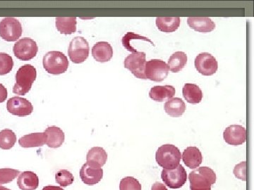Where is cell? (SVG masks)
Returning <instances> with one entry per match:
<instances>
[{
	"label": "cell",
	"instance_id": "cb8c5ba5",
	"mask_svg": "<svg viewBox=\"0 0 254 190\" xmlns=\"http://www.w3.org/2000/svg\"><path fill=\"white\" fill-rule=\"evenodd\" d=\"M157 27L159 31L164 33H173L180 27L181 18L180 17H158L156 18Z\"/></svg>",
	"mask_w": 254,
	"mask_h": 190
},
{
	"label": "cell",
	"instance_id": "836d02e7",
	"mask_svg": "<svg viewBox=\"0 0 254 190\" xmlns=\"http://www.w3.org/2000/svg\"><path fill=\"white\" fill-rule=\"evenodd\" d=\"M234 174L238 179L247 181V162L243 161L236 165L234 168Z\"/></svg>",
	"mask_w": 254,
	"mask_h": 190
},
{
	"label": "cell",
	"instance_id": "4dcf8cb0",
	"mask_svg": "<svg viewBox=\"0 0 254 190\" xmlns=\"http://www.w3.org/2000/svg\"><path fill=\"white\" fill-rule=\"evenodd\" d=\"M21 174L19 171L12 168H0V185L7 184Z\"/></svg>",
	"mask_w": 254,
	"mask_h": 190
},
{
	"label": "cell",
	"instance_id": "d6986e66",
	"mask_svg": "<svg viewBox=\"0 0 254 190\" xmlns=\"http://www.w3.org/2000/svg\"><path fill=\"white\" fill-rule=\"evenodd\" d=\"M175 88L172 86H154L149 92L150 99L158 102L168 101L175 96Z\"/></svg>",
	"mask_w": 254,
	"mask_h": 190
},
{
	"label": "cell",
	"instance_id": "30bf717a",
	"mask_svg": "<svg viewBox=\"0 0 254 190\" xmlns=\"http://www.w3.org/2000/svg\"><path fill=\"white\" fill-rule=\"evenodd\" d=\"M103 177V170L98 163L87 161L80 170V178L87 186L98 184Z\"/></svg>",
	"mask_w": 254,
	"mask_h": 190
},
{
	"label": "cell",
	"instance_id": "52a82bcc",
	"mask_svg": "<svg viewBox=\"0 0 254 190\" xmlns=\"http://www.w3.org/2000/svg\"><path fill=\"white\" fill-rule=\"evenodd\" d=\"M161 177L165 185L171 189L181 188L187 180L186 170L180 164L175 169H163Z\"/></svg>",
	"mask_w": 254,
	"mask_h": 190
},
{
	"label": "cell",
	"instance_id": "d6a6232c",
	"mask_svg": "<svg viewBox=\"0 0 254 190\" xmlns=\"http://www.w3.org/2000/svg\"><path fill=\"white\" fill-rule=\"evenodd\" d=\"M133 40H139V41H147L150 43L152 46H154L153 42L150 41V39H148V38L139 36V35L138 34H135V33H131V32H128V33H127V34L123 37V40H122L123 46L127 49V47L129 45L130 42L133 41Z\"/></svg>",
	"mask_w": 254,
	"mask_h": 190
},
{
	"label": "cell",
	"instance_id": "277c9868",
	"mask_svg": "<svg viewBox=\"0 0 254 190\" xmlns=\"http://www.w3.org/2000/svg\"><path fill=\"white\" fill-rule=\"evenodd\" d=\"M43 67L50 74L60 75L67 71L69 62L66 55L61 51H51L43 57Z\"/></svg>",
	"mask_w": 254,
	"mask_h": 190
},
{
	"label": "cell",
	"instance_id": "9a60e30c",
	"mask_svg": "<svg viewBox=\"0 0 254 190\" xmlns=\"http://www.w3.org/2000/svg\"><path fill=\"white\" fill-rule=\"evenodd\" d=\"M92 55L98 62H108L113 56V47L107 42H98L92 48Z\"/></svg>",
	"mask_w": 254,
	"mask_h": 190
},
{
	"label": "cell",
	"instance_id": "8d00e7d4",
	"mask_svg": "<svg viewBox=\"0 0 254 190\" xmlns=\"http://www.w3.org/2000/svg\"><path fill=\"white\" fill-rule=\"evenodd\" d=\"M42 190H64L63 188L58 186H46L43 188Z\"/></svg>",
	"mask_w": 254,
	"mask_h": 190
},
{
	"label": "cell",
	"instance_id": "5b68a950",
	"mask_svg": "<svg viewBox=\"0 0 254 190\" xmlns=\"http://www.w3.org/2000/svg\"><path fill=\"white\" fill-rule=\"evenodd\" d=\"M22 33L21 23L16 18L6 17L0 22V37L4 41H16L21 38Z\"/></svg>",
	"mask_w": 254,
	"mask_h": 190
},
{
	"label": "cell",
	"instance_id": "603a6c76",
	"mask_svg": "<svg viewBox=\"0 0 254 190\" xmlns=\"http://www.w3.org/2000/svg\"><path fill=\"white\" fill-rule=\"evenodd\" d=\"M165 111L172 117H180L186 111V105L180 98H172L165 103Z\"/></svg>",
	"mask_w": 254,
	"mask_h": 190
},
{
	"label": "cell",
	"instance_id": "e575fe53",
	"mask_svg": "<svg viewBox=\"0 0 254 190\" xmlns=\"http://www.w3.org/2000/svg\"><path fill=\"white\" fill-rule=\"evenodd\" d=\"M7 90L2 84L0 83V103L4 102L7 98Z\"/></svg>",
	"mask_w": 254,
	"mask_h": 190
},
{
	"label": "cell",
	"instance_id": "74e56055",
	"mask_svg": "<svg viewBox=\"0 0 254 190\" xmlns=\"http://www.w3.org/2000/svg\"><path fill=\"white\" fill-rule=\"evenodd\" d=\"M0 190H11L8 189V188H5V187L0 186Z\"/></svg>",
	"mask_w": 254,
	"mask_h": 190
},
{
	"label": "cell",
	"instance_id": "9c48e42d",
	"mask_svg": "<svg viewBox=\"0 0 254 190\" xmlns=\"http://www.w3.org/2000/svg\"><path fill=\"white\" fill-rule=\"evenodd\" d=\"M13 51L17 59L21 61H29L36 56L38 47L36 42L31 38H24L15 43Z\"/></svg>",
	"mask_w": 254,
	"mask_h": 190
},
{
	"label": "cell",
	"instance_id": "7c38bea8",
	"mask_svg": "<svg viewBox=\"0 0 254 190\" xmlns=\"http://www.w3.org/2000/svg\"><path fill=\"white\" fill-rule=\"evenodd\" d=\"M195 67L203 76H210L218 71V63L213 55L207 52L200 53L195 58Z\"/></svg>",
	"mask_w": 254,
	"mask_h": 190
},
{
	"label": "cell",
	"instance_id": "7a4b0ae2",
	"mask_svg": "<svg viewBox=\"0 0 254 190\" xmlns=\"http://www.w3.org/2000/svg\"><path fill=\"white\" fill-rule=\"evenodd\" d=\"M181 151L173 144H164L158 148L155 154V160L164 169L173 170L180 165Z\"/></svg>",
	"mask_w": 254,
	"mask_h": 190
},
{
	"label": "cell",
	"instance_id": "f546056e",
	"mask_svg": "<svg viewBox=\"0 0 254 190\" xmlns=\"http://www.w3.org/2000/svg\"><path fill=\"white\" fill-rule=\"evenodd\" d=\"M14 66V61L10 55L0 53V76H4L11 72Z\"/></svg>",
	"mask_w": 254,
	"mask_h": 190
},
{
	"label": "cell",
	"instance_id": "ac0fdd59",
	"mask_svg": "<svg viewBox=\"0 0 254 190\" xmlns=\"http://www.w3.org/2000/svg\"><path fill=\"white\" fill-rule=\"evenodd\" d=\"M189 26L199 33H208L215 30V23L209 17H189Z\"/></svg>",
	"mask_w": 254,
	"mask_h": 190
},
{
	"label": "cell",
	"instance_id": "2e32d148",
	"mask_svg": "<svg viewBox=\"0 0 254 190\" xmlns=\"http://www.w3.org/2000/svg\"><path fill=\"white\" fill-rule=\"evenodd\" d=\"M182 156L183 162L190 169L199 167L203 161L201 152L196 146H189L184 151Z\"/></svg>",
	"mask_w": 254,
	"mask_h": 190
},
{
	"label": "cell",
	"instance_id": "ba28073f",
	"mask_svg": "<svg viewBox=\"0 0 254 190\" xmlns=\"http://www.w3.org/2000/svg\"><path fill=\"white\" fill-rule=\"evenodd\" d=\"M168 64L160 59H152L145 63V76L146 79L154 82H162L168 76Z\"/></svg>",
	"mask_w": 254,
	"mask_h": 190
},
{
	"label": "cell",
	"instance_id": "484cf974",
	"mask_svg": "<svg viewBox=\"0 0 254 190\" xmlns=\"http://www.w3.org/2000/svg\"><path fill=\"white\" fill-rule=\"evenodd\" d=\"M187 63V56L183 51L174 53L168 60L169 70L173 73H178L185 67Z\"/></svg>",
	"mask_w": 254,
	"mask_h": 190
},
{
	"label": "cell",
	"instance_id": "44dd1931",
	"mask_svg": "<svg viewBox=\"0 0 254 190\" xmlns=\"http://www.w3.org/2000/svg\"><path fill=\"white\" fill-rule=\"evenodd\" d=\"M18 144L23 148L39 147L46 144V135L45 133H31L21 137Z\"/></svg>",
	"mask_w": 254,
	"mask_h": 190
},
{
	"label": "cell",
	"instance_id": "e0dca14e",
	"mask_svg": "<svg viewBox=\"0 0 254 190\" xmlns=\"http://www.w3.org/2000/svg\"><path fill=\"white\" fill-rule=\"evenodd\" d=\"M44 133L46 135V144L50 148H59L64 142V133L58 127H48Z\"/></svg>",
	"mask_w": 254,
	"mask_h": 190
},
{
	"label": "cell",
	"instance_id": "6da1fadb",
	"mask_svg": "<svg viewBox=\"0 0 254 190\" xmlns=\"http://www.w3.org/2000/svg\"><path fill=\"white\" fill-rule=\"evenodd\" d=\"M216 179V174L211 168L206 166L198 168L189 176L190 190H211Z\"/></svg>",
	"mask_w": 254,
	"mask_h": 190
},
{
	"label": "cell",
	"instance_id": "d4e9b609",
	"mask_svg": "<svg viewBox=\"0 0 254 190\" xmlns=\"http://www.w3.org/2000/svg\"><path fill=\"white\" fill-rule=\"evenodd\" d=\"M76 17H57L56 27L62 34L71 35L76 31Z\"/></svg>",
	"mask_w": 254,
	"mask_h": 190
},
{
	"label": "cell",
	"instance_id": "f1b7e54d",
	"mask_svg": "<svg viewBox=\"0 0 254 190\" xmlns=\"http://www.w3.org/2000/svg\"><path fill=\"white\" fill-rule=\"evenodd\" d=\"M55 180L57 183L60 186L66 188L72 185L74 181V177L72 173L68 171L67 170H61L55 175Z\"/></svg>",
	"mask_w": 254,
	"mask_h": 190
},
{
	"label": "cell",
	"instance_id": "8fae6325",
	"mask_svg": "<svg viewBox=\"0 0 254 190\" xmlns=\"http://www.w3.org/2000/svg\"><path fill=\"white\" fill-rule=\"evenodd\" d=\"M145 53L137 51L127 56L124 61V66L125 68L129 70L135 77L146 80L145 76Z\"/></svg>",
	"mask_w": 254,
	"mask_h": 190
},
{
	"label": "cell",
	"instance_id": "7402d4cb",
	"mask_svg": "<svg viewBox=\"0 0 254 190\" xmlns=\"http://www.w3.org/2000/svg\"><path fill=\"white\" fill-rule=\"evenodd\" d=\"M182 94L187 102L191 104H199L203 98V93L199 87L193 83H187L183 87Z\"/></svg>",
	"mask_w": 254,
	"mask_h": 190
},
{
	"label": "cell",
	"instance_id": "4316f807",
	"mask_svg": "<svg viewBox=\"0 0 254 190\" xmlns=\"http://www.w3.org/2000/svg\"><path fill=\"white\" fill-rule=\"evenodd\" d=\"M108 159V154L103 148L95 146L88 151L86 156L87 161H93L103 166Z\"/></svg>",
	"mask_w": 254,
	"mask_h": 190
},
{
	"label": "cell",
	"instance_id": "5bb4252c",
	"mask_svg": "<svg viewBox=\"0 0 254 190\" xmlns=\"http://www.w3.org/2000/svg\"><path fill=\"white\" fill-rule=\"evenodd\" d=\"M225 142L232 146H239L247 141V131L240 125H232L227 127L223 133Z\"/></svg>",
	"mask_w": 254,
	"mask_h": 190
},
{
	"label": "cell",
	"instance_id": "8992f818",
	"mask_svg": "<svg viewBox=\"0 0 254 190\" xmlns=\"http://www.w3.org/2000/svg\"><path fill=\"white\" fill-rule=\"evenodd\" d=\"M70 60L74 63L84 62L89 56V45L88 41L82 37L73 38L68 49Z\"/></svg>",
	"mask_w": 254,
	"mask_h": 190
},
{
	"label": "cell",
	"instance_id": "4fadbf2b",
	"mask_svg": "<svg viewBox=\"0 0 254 190\" xmlns=\"http://www.w3.org/2000/svg\"><path fill=\"white\" fill-rule=\"evenodd\" d=\"M6 109L14 116H26L33 111V106L28 100L20 96H14L8 100Z\"/></svg>",
	"mask_w": 254,
	"mask_h": 190
},
{
	"label": "cell",
	"instance_id": "d590c367",
	"mask_svg": "<svg viewBox=\"0 0 254 190\" xmlns=\"http://www.w3.org/2000/svg\"><path fill=\"white\" fill-rule=\"evenodd\" d=\"M151 190H168V189L163 183L156 182L152 186Z\"/></svg>",
	"mask_w": 254,
	"mask_h": 190
},
{
	"label": "cell",
	"instance_id": "3957f363",
	"mask_svg": "<svg viewBox=\"0 0 254 190\" xmlns=\"http://www.w3.org/2000/svg\"><path fill=\"white\" fill-rule=\"evenodd\" d=\"M36 77L37 71L34 66L30 64L21 66L16 74V84L13 88V93L19 95L27 94L31 91Z\"/></svg>",
	"mask_w": 254,
	"mask_h": 190
},
{
	"label": "cell",
	"instance_id": "83f0119b",
	"mask_svg": "<svg viewBox=\"0 0 254 190\" xmlns=\"http://www.w3.org/2000/svg\"><path fill=\"white\" fill-rule=\"evenodd\" d=\"M16 142V134L9 129L0 131V149L9 150L14 146Z\"/></svg>",
	"mask_w": 254,
	"mask_h": 190
},
{
	"label": "cell",
	"instance_id": "1f68e13d",
	"mask_svg": "<svg viewBox=\"0 0 254 190\" xmlns=\"http://www.w3.org/2000/svg\"><path fill=\"white\" fill-rule=\"evenodd\" d=\"M141 185L139 181L133 177H126L121 180L120 190H141Z\"/></svg>",
	"mask_w": 254,
	"mask_h": 190
},
{
	"label": "cell",
	"instance_id": "ffe728a7",
	"mask_svg": "<svg viewBox=\"0 0 254 190\" xmlns=\"http://www.w3.org/2000/svg\"><path fill=\"white\" fill-rule=\"evenodd\" d=\"M21 190H36L39 186V178L32 171H24L19 175L17 180Z\"/></svg>",
	"mask_w": 254,
	"mask_h": 190
}]
</instances>
